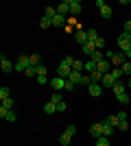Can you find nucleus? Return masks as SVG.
Masks as SVG:
<instances>
[{
	"label": "nucleus",
	"instance_id": "obj_36",
	"mask_svg": "<svg viewBox=\"0 0 131 146\" xmlns=\"http://www.w3.org/2000/svg\"><path fill=\"white\" fill-rule=\"evenodd\" d=\"M96 146H109V137H98V140H96Z\"/></svg>",
	"mask_w": 131,
	"mask_h": 146
},
{
	"label": "nucleus",
	"instance_id": "obj_16",
	"mask_svg": "<svg viewBox=\"0 0 131 146\" xmlns=\"http://www.w3.org/2000/svg\"><path fill=\"white\" fill-rule=\"evenodd\" d=\"M127 61V55L125 52H114V59H112V63H116V66H122Z\"/></svg>",
	"mask_w": 131,
	"mask_h": 146
},
{
	"label": "nucleus",
	"instance_id": "obj_9",
	"mask_svg": "<svg viewBox=\"0 0 131 146\" xmlns=\"http://www.w3.org/2000/svg\"><path fill=\"white\" fill-rule=\"evenodd\" d=\"M90 135H92L94 140H98V137H103V124H100V122L92 124V127H90Z\"/></svg>",
	"mask_w": 131,
	"mask_h": 146
},
{
	"label": "nucleus",
	"instance_id": "obj_7",
	"mask_svg": "<svg viewBox=\"0 0 131 146\" xmlns=\"http://www.w3.org/2000/svg\"><path fill=\"white\" fill-rule=\"evenodd\" d=\"M0 118L7 120V122H15V120H18V116H15L11 109H5V107H0Z\"/></svg>",
	"mask_w": 131,
	"mask_h": 146
},
{
	"label": "nucleus",
	"instance_id": "obj_33",
	"mask_svg": "<svg viewBox=\"0 0 131 146\" xmlns=\"http://www.w3.org/2000/svg\"><path fill=\"white\" fill-rule=\"evenodd\" d=\"M0 107H5V109H13V98H7V100H2V105Z\"/></svg>",
	"mask_w": 131,
	"mask_h": 146
},
{
	"label": "nucleus",
	"instance_id": "obj_15",
	"mask_svg": "<svg viewBox=\"0 0 131 146\" xmlns=\"http://www.w3.org/2000/svg\"><path fill=\"white\" fill-rule=\"evenodd\" d=\"M57 13H59V15H66V13H70V0H63L61 5H57Z\"/></svg>",
	"mask_w": 131,
	"mask_h": 146
},
{
	"label": "nucleus",
	"instance_id": "obj_21",
	"mask_svg": "<svg viewBox=\"0 0 131 146\" xmlns=\"http://www.w3.org/2000/svg\"><path fill=\"white\" fill-rule=\"evenodd\" d=\"M112 92L116 94V96H118V94H125V83H122V81H118V83L112 87Z\"/></svg>",
	"mask_w": 131,
	"mask_h": 146
},
{
	"label": "nucleus",
	"instance_id": "obj_26",
	"mask_svg": "<svg viewBox=\"0 0 131 146\" xmlns=\"http://www.w3.org/2000/svg\"><path fill=\"white\" fill-rule=\"evenodd\" d=\"M90 76H92V83H103V76H105V74H100L98 70H96V72H92Z\"/></svg>",
	"mask_w": 131,
	"mask_h": 146
},
{
	"label": "nucleus",
	"instance_id": "obj_37",
	"mask_svg": "<svg viewBox=\"0 0 131 146\" xmlns=\"http://www.w3.org/2000/svg\"><path fill=\"white\" fill-rule=\"evenodd\" d=\"M105 39H103V37H98V39H96V48H98V50H103V48H105Z\"/></svg>",
	"mask_w": 131,
	"mask_h": 146
},
{
	"label": "nucleus",
	"instance_id": "obj_34",
	"mask_svg": "<svg viewBox=\"0 0 131 146\" xmlns=\"http://www.w3.org/2000/svg\"><path fill=\"white\" fill-rule=\"evenodd\" d=\"M74 57H63V59H61V63H66V66H70V68H72V66H74Z\"/></svg>",
	"mask_w": 131,
	"mask_h": 146
},
{
	"label": "nucleus",
	"instance_id": "obj_3",
	"mask_svg": "<svg viewBox=\"0 0 131 146\" xmlns=\"http://www.w3.org/2000/svg\"><path fill=\"white\" fill-rule=\"evenodd\" d=\"M96 7H98V11H100V18H105V20L112 18V7L109 5H105L103 0H96Z\"/></svg>",
	"mask_w": 131,
	"mask_h": 146
},
{
	"label": "nucleus",
	"instance_id": "obj_25",
	"mask_svg": "<svg viewBox=\"0 0 131 146\" xmlns=\"http://www.w3.org/2000/svg\"><path fill=\"white\" fill-rule=\"evenodd\" d=\"M70 142H72V137H70L68 133H61V135H59V144H61V146H68Z\"/></svg>",
	"mask_w": 131,
	"mask_h": 146
},
{
	"label": "nucleus",
	"instance_id": "obj_40",
	"mask_svg": "<svg viewBox=\"0 0 131 146\" xmlns=\"http://www.w3.org/2000/svg\"><path fill=\"white\" fill-rule=\"evenodd\" d=\"M37 83H39V85H46V83H50V81L46 79V76H37Z\"/></svg>",
	"mask_w": 131,
	"mask_h": 146
},
{
	"label": "nucleus",
	"instance_id": "obj_35",
	"mask_svg": "<svg viewBox=\"0 0 131 146\" xmlns=\"http://www.w3.org/2000/svg\"><path fill=\"white\" fill-rule=\"evenodd\" d=\"M46 72H48V70H46V66H44V63H39V66H37V76H46Z\"/></svg>",
	"mask_w": 131,
	"mask_h": 146
},
{
	"label": "nucleus",
	"instance_id": "obj_24",
	"mask_svg": "<svg viewBox=\"0 0 131 146\" xmlns=\"http://www.w3.org/2000/svg\"><path fill=\"white\" fill-rule=\"evenodd\" d=\"M107 120H109V124H112L114 129H118V127H120V118H118V113H116V116H107Z\"/></svg>",
	"mask_w": 131,
	"mask_h": 146
},
{
	"label": "nucleus",
	"instance_id": "obj_30",
	"mask_svg": "<svg viewBox=\"0 0 131 146\" xmlns=\"http://www.w3.org/2000/svg\"><path fill=\"white\" fill-rule=\"evenodd\" d=\"M116 98H118V103H122V105H129V100H131L129 94H118Z\"/></svg>",
	"mask_w": 131,
	"mask_h": 146
},
{
	"label": "nucleus",
	"instance_id": "obj_29",
	"mask_svg": "<svg viewBox=\"0 0 131 146\" xmlns=\"http://www.w3.org/2000/svg\"><path fill=\"white\" fill-rule=\"evenodd\" d=\"M39 61H42V57H39V52H35V55H31V66H33V68H37V66H39Z\"/></svg>",
	"mask_w": 131,
	"mask_h": 146
},
{
	"label": "nucleus",
	"instance_id": "obj_45",
	"mask_svg": "<svg viewBox=\"0 0 131 146\" xmlns=\"http://www.w3.org/2000/svg\"><path fill=\"white\" fill-rule=\"evenodd\" d=\"M127 85H129V87H131V79H129V81H127Z\"/></svg>",
	"mask_w": 131,
	"mask_h": 146
},
{
	"label": "nucleus",
	"instance_id": "obj_32",
	"mask_svg": "<svg viewBox=\"0 0 131 146\" xmlns=\"http://www.w3.org/2000/svg\"><path fill=\"white\" fill-rule=\"evenodd\" d=\"M50 103H61V94H59V92H55V94H50Z\"/></svg>",
	"mask_w": 131,
	"mask_h": 146
},
{
	"label": "nucleus",
	"instance_id": "obj_31",
	"mask_svg": "<svg viewBox=\"0 0 131 146\" xmlns=\"http://www.w3.org/2000/svg\"><path fill=\"white\" fill-rule=\"evenodd\" d=\"M63 133H68L70 137H74V135H76V127H74V124H70V127H66V131H63Z\"/></svg>",
	"mask_w": 131,
	"mask_h": 146
},
{
	"label": "nucleus",
	"instance_id": "obj_22",
	"mask_svg": "<svg viewBox=\"0 0 131 146\" xmlns=\"http://www.w3.org/2000/svg\"><path fill=\"white\" fill-rule=\"evenodd\" d=\"M7 98H11V90L7 85H2L0 87V100H7Z\"/></svg>",
	"mask_w": 131,
	"mask_h": 146
},
{
	"label": "nucleus",
	"instance_id": "obj_43",
	"mask_svg": "<svg viewBox=\"0 0 131 146\" xmlns=\"http://www.w3.org/2000/svg\"><path fill=\"white\" fill-rule=\"evenodd\" d=\"M118 129H120V131H127V129H129V122H120Z\"/></svg>",
	"mask_w": 131,
	"mask_h": 146
},
{
	"label": "nucleus",
	"instance_id": "obj_5",
	"mask_svg": "<svg viewBox=\"0 0 131 146\" xmlns=\"http://www.w3.org/2000/svg\"><path fill=\"white\" fill-rule=\"evenodd\" d=\"M0 68H2V72H5V74H9V72L15 70V63H11V61L2 55V57H0Z\"/></svg>",
	"mask_w": 131,
	"mask_h": 146
},
{
	"label": "nucleus",
	"instance_id": "obj_19",
	"mask_svg": "<svg viewBox=\"0 0 131 146\" xmlns=\"http://www.w3.org/2000/svg\"><path fill=\"white\" fill-rule=\"evenodd\" d=\"M68 24V22H66V15H59V13H57L55 18H53V26H66Z\"/></svg>",
	"mask_w": 131,
	"mask_h": 146
},
{
	"label": "nucleus",
	"instance_id": "obj_2",
	"mask_svg": "<svg viewBox=\"0 0 131 146\" xmlns=\"http://www.w3.org/2000/svg\"><path fill=\"white\" fill-rule=\"evenodd\" d=\"M29 68H31V57L20 55V59L15 61V72H26Z\"/></svg>",
	"mask_w": 131,
	"mask_h": 146
},
{
	"label": "nucleus",
	"instance_id": "obj_18",
	"mask_svg": "<svg viewBox=\"0 0 131 146\" xmlns=\"http://www.w3.org/2000/svg\"><path fill=\"white\" fill-rule=\"evenodd\" d=\"M83 72L85 74H92V72H96V61H85V68H83Z\"/></svg>",
	"mask_w": 131,
	"mask_h": 146
},
{
	"label": "nucleus",
	"instance_id": "obj_8",
	"mask_svg": "<svg viewBox=\"0 0 131 146\" xmlns=\"http://www.w3.org/2000/svg\"><path fill=\"white\" fill-rule=\"evenodd\" d=\"M50 87H53L55 92H61V90H66V79H59V76L50 79Z\"/></svg>",
	"mask_w": 131,
	"mask_h": 146
},
{
	"label": "nucleus",
	"instance_id": "obj_20",
	"mask_svg": "<svg viewBox=\"0 0 131 146\" xmlns=\"http://www.w3.org/2000/svg\"><path fill=\"white\" fill-rule=\"evenodd\" d=\"M98 31H96V29H90V31H87V42H92V44H96V39H98Z\"/></svg>",
	"mask_w": 131,
	"mask_h": 146
},
{
	"label": "nucleus",
	"instance_id": "obj_17",
	"mask_svg": "<svg viewBox=\"0 0 131 146\" xmlns=\"http://www.w3.org/2000/svg\"><path fill=\"white\" fill-rule=\"evenodd\" d=\"M96 70H98L100 74H107V72H109V61H107V59H103L100 63H96Z\"/></svg>",
	"mask_w": 131,
	"mask_h": 146
},
{
	"label": "nucleus",
	"instance_id": "obj_42",
	"mask_svg": "<svg viewBox=\"0 0 131 146\" xmlns=\"http://www.w3.org/2000/svg\"><path fill=\"white\" fill-rule=\"evenodd\" d=\"M118 118H120V122H127V111H120Z\"/></svg>",
	"mask_w": 131,
	"mask_h": 146
},
{
	"label": "nucleus",
	"instance_id": "obj_14",
	"mask_svg": "<svg viewBox=\"0 0 131 146\" xmlns=\"http://www.w3.org/2000/svg\"><path fill=\"white\" fill-rule=\"evenodd\" d=\"M81 79H83V72H76V70H72V74L68 76V81L74 85H81Z\"/></svg>",
	"mask_w": 131,
	"mask_h": 146
},
{
	"label": "nucleus",
	"instance_id": "obj_39",
	"mask_svg": "<svg viewBox=\"0 0 131 146\" xmlns=\"http://www.w3.org/2000/svg\"><path fill=\"white\" fill-rule=\"evenodd\" d=\"M74 83H70V81H66V92H74Z\"/></svg>",
	"mask_w": 131,
	"mask_h": 146
},
{
	"label": "nucleus",
	"instance_id": "obj_44",
	"mask_svg": "<svg viewBox=\"0 0 131 146\" xmlns=\"http://www.w3.org/2000/svg\"><path fill=\"white\" fill-rule=\"evenodd\" d=\"M125 55H127V59H131V50H127V52H125Z\"/></svg>",
	"mask_w": 131,
	"mask_h": 146
},
{
	"label": "nucleus",
	"instance_id": "obj_10",
	"mask_svg": "<svg viewBox=\"0 0 131 146\" xmlns=\"http://www.w3.org/2000/svg\"><path fill=\"white\" fill-rule=\"evenodd\" d=\"M74 39H76V44L85 46V44H87V31H83V29H76V33H74Z\"/></svg>",
	"mask_w": 131,
	"mask_h": 146
},
{
	"label": "nucleus",
	"instance_id": "obj_46",
	"mask_svg": "<svg viewBox=\"0 0 131 146\" xmlns=\"http://www.w3.org/2000/svg\"><path fill=\"white\" fill-rule=\"evenodd\" d=\"M125 5H129V7H131V0H129V2H125Z\"/></svg>",
	"mask_w": 131,
	"mask_h": 146
},
{
	"label": "nucleus",
	"instance_id": "obj_38",
	"mask_svg": "<svg viewBox=\"0 0 131 146\" xmlns=\"http://www.w3.org/2000/svg\"><path fill=\"white\" fill-rule=\"evenodd\" d=\"M66 109H68V105L63 103V100H61V103H57V111H66Z\"/></svg>",
	"mask_w": 131,
	"mask_h": 146
},
{
	"label": "nucleus",
	"instance_id": "obj_1",
	"mask_svg": "<svg viewBox=\"0 0 131 146\" xmlns=\"http://www.w3.org/2000/svg\"><path fill=\"white\" fill-rule=\"evenodd\" d=\"M116 42H118V46H120V52L131 50V33H120Z\"/></svg>",
	"mask_w": 131,
	"mask_h": 146
},
{
	"label": "nucleus",
	"instance_id": "obj_4",
	"mask_svg": "<svg viewBox=\"0 0 131 146\" xmlns=\"http://www.w3.org/2000/svg\"><path fill=\"white\" fill-rule=\"evenodd\" d=\"M70 74H72V68H70V66H66V63H59V66H57V76H59V79L68 81Z\"/></svg>",
	"mask_w": 131,
	"mask_h": 146
},
{
	"label": "nucleus",
	"instance_id": "obj_6",
	"mask_svg": "<svg viewBox=\"0 0 131 146\" xmlns=\"http://www.w3.org/2000/svg\"><path fill=\"white\" fill-rule=\"evenodd\" d=\"M116 83H118V79H116V76H114L112 72H107L105 76H103V83H100V85H103V87H109V90H112V87L116 85Z\"/></svg>",
	"mask_w": 131,
	"mask_h": 146
},
{
	"label": "nucleus",
	"instance_id": "obj_27",
	"mask_svg": "<svg viewBox=\"0 0 131 146\" xmlns=\"http://www.w3.org/2000/svg\"><path fill=\"white\" fill-rule=\"evenodd\" d=\"M39 26H42V29H48V26H53V20L46 18V15H42V20H39Z\"/></svg>",
	"mask_w": 131,
	"mask_h": 146
},
{
	"label": "nucleus",
	"instance_id": "obj_41",
	"mask_svg": "<svg viewBox=\"0 0 131 146\" xmlns=\"http://www.w3.org/2000/svg\"><path fill=\"white\" fill-rule=\"evenodd\" d=\"M122 33H131V20L125 22V31H122Z\"/></svg>",
	"mask_w": 131,
	"mask_h": 146
},
{
	"label": "nucleus",
	"instance_id": "obj_12",
	"mask_svg": "<svg viewBox=\"0 0 131 146\" xmlns=\"http://www.w3.org/2000/svg\"><path fill=\"white\" fill-rule=\"evenodd\" d=\"M81 9H83L81 0H70V13H72V15H79Z\"/></svg>",
	"mask_w": 131,
	"mask_h": 146
},
{
	"label": "nucleus",
	"instance_id": "obj_23",
	"mask_svg": "<svg viewBox=\"0 0 131 146\" xmlns=\"http://www.w3.org/2000/svg\"><path fill=\"white\" fill-rule=\"evenodd\" d=\"M55 111H57V105L55 103H50V100H48V103L44 105V113H48V116H50V113H55Z\"/></svg>",
	"mask_w": 131,
	"mask_h": 146
},
{
	"label": "nucleus",
	"instance_id": "obj_47",
	"mask_svg": "<svg viewBox=\"0 0 131 146\" xmlns=\"http://www.w3.org/2000/svg\"><path fill=\"white\" fill-rule=\"evenodd\" d=\"M129 20H131V15H129Z\"/></svg>",
	"mask_w": 131,
	"mask_h": 146
},
{
	"label": "nucleus",
	"instance_id": "obj_11",
	"mask_svg": "<svg viewBox=\"0 0 131 146\" xmlns=\"http://www.w3.org/2000/svg\"><path fill=\"white\" fill-rule=\"evenodd\" d=\"M87 90H90V94H92L94 98L103 94V85H100V83H90V85H87Z\"/></svg>",
	"mask_w": 131,
	"mask_h": 146
},
{
	"label": "nucleus",
	"instance_id": "obj_13",
	"mask_svg": "<svg viewBox=\"0 0 131 146\" xmlns=\"http://www.w3.org/2000/svg\"><path fill=\"white\" fill-rule=\"evenodd\" d=\"M81 48H83V55H87V57H92L94 52L98 50V48H96V44H92V42H87L85 46H81Z\"/></svg>",
	"mask_w": 131,
	"mask_h": 146
},
{
	"label": "nucleus",
	"instance_id": "obj_28",
	"mask_svg": "<svg viewBox=\"0 0 131 146\" xmlns=\"http://www.w3.org/2000/svg\"><path fill=\"white\" fill-rule=\"evenodd\" d=\"M120 70H122V74H127V76H131V61H125V63L120 66Z\"/></svg>",
	"mask_w": 131,
	"mask_h": 146
}]
</instances>
